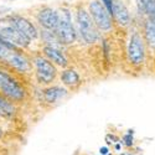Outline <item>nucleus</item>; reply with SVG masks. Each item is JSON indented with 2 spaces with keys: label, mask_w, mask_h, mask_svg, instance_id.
I'll return each mask as SVG.
<instances>
[{
  "label": "nucleus",
  "mask_w": 155,
  "mask_h": 155,
  "mask_svg": "<svg viewBox=\"0 0 155 155\" xmlns=\"http://www.w3.org/2000/svg\"><path fill=\"white\" fill-rule=\"evenodd\" d=\"M144 40L150 48L155 50V22L150 20L144 22Z\"/></svg>",
  "instance_id": "nucleus-15"
},
{
  "label": "nucleus",
  "mask_w": 155,
  "mask_h": 155,
  "mask_svg": "<svg viewBox=\"0 0 155 155\" xmlns=\"http://www.w3.org/2000/svg\"><path fill=\"white\" fill-rule=\"evenodd\" d=\"M128 132L129 133L123 137V141L127 147H132L133 145V130H128Z\"/></svg>",
  "instance_id": "nucleus-19"
},
{
  "label": "nucleus",
  "mask_w": 155,
  "mask_h": 155,
  "mask_svg": "<svg viewBox=\"0 0 155 155\" xmlns=\"http://www.w3.org/2000/svg\"><path fill=\"white\" fill-rule=\"evenodd\" d=\"M0 115H2V114H0Z\"/></svg>",
  "instance_id": "nucleus-26"
},
{
  "label": "nucleus",
  "mask_w": 155,
  "mask_h": 155,
  "mask_svg": "<svg viewBox=\"0 0 155 155\" xmlns=\"http://www.w3.org/2000/svg\"><path fill=\"white\" fill-rule=\"evenodd\" d=\"M115 149H117V150H120V145L117 144V145H115Z\"/></svg>",
  "instance_id": "nucleus-24"
},
{
  "label": "nucleus",
  "mask_w": 155,
  "mask_h": 155,
  "mask_svg": "<svg viewBox=\"0 0 155 155\" xmlns=\"http://www.w3.org/2000/svg\"><path fill=\"white\" fill-rule=\"evenodd\" d=\"M42 52L45 55V57L51 61L54 64H57V66H61V67H66L68 64V61L64 56V54L60 48H56V47H52V46H44L42 47Z\"/></svg>",
  "instance_id": "nucleus-11"
},
{
  "label": "nucleus",
  "mask_w": 155,
  "mask_h": 155,
  "mask_svg": "<svg viewBox=\"0 0 155 155\" xmlns=\"http://www.w3.org/2000/svg\"><path fill=\"white\" fill-rule=\"evenodd\" d=\"M77 28H78V32L81 35V38L86 44H93L99 38V30L96 26V24L92 19V16L89 15V12L80 8L77 10Z\"/></svg>",
  "instance_id": "nucleus-1"
},
{
  "label": "nucleus",
  "mask_w": 155,
  "mask_h": 155,
  "mask_svg": "<svg viewBox=\"0 0 155 155\" xmlns=\"http://www.w3.org/2000/svg\"><path fill=\"white\" fill-rule=\"evenodd\" d=\"M5 61L12 68H15L20 72H29L31 70L30 61L22 54H19L18 51H12V52L5 58Z\"/></svg>",
  "instance_id": "nucleus-10"
},
{
  "label": "nucleus",
  "mask_w": 155,
  "mask_h": 155,
  "mask_svg": "<svg viewBox=\"0 0 155 155\" xmlns=\"http://www.w3.org/2000/svg\"><path fill=\"white\" fill-rule=\"evenodd\" d=\"M101 2L103 3V5H104L107 8V10L109 11V14L112 15V12H113V3H114V0H101Z\"/></svg>",
  "instance_id": "nucleus-21"
},
{
  "label": "nucleus",
  "mask_w": 155,
  "mask_h": 155,
  "mask_svg": "<svg viewBox=\"0 0 155 155\" xmlns=\"http://www.w3.org/2000/svg\"><path fill=\"white\" fill-rule=\"evenodd\" d=\"M137 2V9L139 14L145 15V0H135Z\"/></svg>",
  "instance_id": "nucleus-20"
},
{
  "label": "nucleus",
  "mask_w": 155,
  "mask_h": 155,
  "mask_svg": "<svg viewBox=\"0 0 155 155\" xmlns=\"http://www.w3.org/2000/svg\"><path fill=\"white\" fill-rule=\"evenodd\" d=\"M106 140H107V143L108 144H112V143H117V141H119V139L115 137V135H113V134H107V137H106Z\"/></svg>",
  "instance_id": "nucleus-22"
},
{
  "label": "nucleus",
  "mask_w": 155,
  "mask_h": 155,
  "mask_svg": "<svg viewBox=\"0 0 155 155\" xmlns=\"http://www.w3.org/2000/svg\"><path fill=\"white\" fill-rule=\"evenodd\" d=\"M99 154H101V155H108V154H109V149H108L107 147H102V148L99 149Z\"/></svg>",
  "instance_id": "nucleus-23"
},
{
  "label": "nucleus",
  "mask_w": 155,
  "mask_h": 155,
  "mask_svg": "<svg viewBox=\"0 0 155 155\" xmlns=\"http://www.w3.org/2000/svg\"><path fill=\"white\" fill-rule=\"evenodd\" d=\"M2 135H3V130H2V128H0V138H2Z\"/></svg>",
  "instance_id": "nucleus-25"
},
{
  "label": "nucleus",
  "mask_w": 155,
  "mask_h": 155,
  "mask_svg": "<svg viewBox=\"0 0 155 155\" xmlns=\"http://www.w3.org/2000/svg\"><path fill=\"white\" fill-rule=\"evenodd\" d=\"M41 37L44 38V41L46 42V46H52V47L58 48L62 45L60 42V40H58V37L56 36L55 31H50V30H45L44 29V31L41 34Z\"/></svg>",
  "instance_id": "nucleus-16"
},
{
  "label": "nucleus",
  "mask_w": 155,
  "mask_h": 155,
  "mask_svg": "<svg viewBox=\"0 0 155 155\" xmlns=\"http://www.w3.org/2000/svg\"><path fill=\"white\" fill-rule=\"evenodd\" d=\"M145 15L148 20L155 22V0H145Z\"/></svg>",
  "instance_id": "nucleus-18"
},
{
  "label": "nucleus",
  "mask_w": 155,
  "mask_h": 155,
  "mask_svg": "<svg viewBox=\"0 0 155 155\" xmlns=\"http://www.w3.org/2000/svg\"><path fill=\"white\" fill-rule=\"evenodd\" d=\"M36 19H37V22L40 24L45 30L55 31L58 25L60 15H58V11L54 10L52 8L46 6V8H42L37 12Z\"/></svg>",
  "instance_id": "nucleus-9"
},
{
  "label": "nucleus",
  "mask_w": 155,
  "mask_h": 155,
  "mask_svg": "<svg viewBox=\"0 0 155 155\" xmlns=\"http://www.w3.org/2000/svg\"><path fill=\"white\" fill-rule=\"evenodd\" d=\"M60 78H61V82L64 86L71 87V88H74L77 86H80V83H81L80 76H78V73H77L74 70H64L61 73Z\"/></svg>",
  "instance_id": "nucleus-14"
},
{
  "label": "nucleus",
  "mask_w": 155,
  "mask_h": 155,
  "mask_svg": "<svg viewBox=\"0 0 155 155\" xmlns=\"http://www.w3.org/2000/svg\"><path fill=\"white\" fill-rule=\"evenodd\" d=\"M0 91L11 101L19 102L25 98V89L9 73L2 70H0Z\"/></svg>",
  "instance_id": "nucleus-5"
},
{
  "label": "nucleus",
  "mask_w": 155,
  "mask_h": 155,
  "mask_svg": "<svg viewBox=\"0 0 155 155\" xmlns=\"http://www.w3.org/2000/svg\"><path fill=\"white\" fill-rule=\"evenodd\" d=\"M67 96V89H64L58 86H51L47 87L42 91V97L44 101L48 104H55V103L60 102Z\"/></svg>",
  "instance_id": "nucleus-13"
},
{
  "label": "nucleus",
  "mask_w": 155,
  "mask_h": 155,
  "mask_svg": "<svg viewBox=\"0 0 155 155\" xmlns=\"http://www.w3.org/2000/svg\"><path fill=\"white\" fill-rule=\"evenodd\" d=\"M6 19L12 26H15L20 32H22L28 38H30V40H35V38L38 37V31H37L36 26L29 19L24 18L21 15H16V14L9 15Z\"/></svg>",
  "instance_id": "nucleus-8"
},
{
  "label": "nucleus",
  "mask_w": 155,
  "mask_h": 155,
  "mask_svg": "<svg viewBox=\"0 0 155 155\" xmlns=\"http://www.w3.org/2000/svg\"><path fill=\"white\" fill-rule=\"evenodd\" d=\"M112 15L114 16L115 21H117L120 26H128V25L130 24V14H129V10L127 9V6L120 0H114Z\"/></svg>",
  "instance_id": "nucleus-12"
},
{
  "label": "nucleus",
  "mask_w": 155,
  "mask_h": 155,
  "mask_svg": "<svg viewBox=\"0 0 155 155\" xmlns=\"http://www.w3.org/2000/svg\"><path fill=\"white\" fill-rule=\"evenodd\" d=\"M58 15H60V20L55 30V34L62 45H71L77 38V32L72 22L71 12L68 9L63 8L58 11Z\"/></svg>",
  "instance_id": "nucleus-2"
},
{
  "label": "nucleus",
  "mask_w": 155,
  "mask_h": 155,
  "mask_svg": "<svg viewBox=\"0 0 155 155\" xmlns=\"http://www.w3.org/2000/svg\"><path fill=\"white\" fill-rule=\"evenodd\" d=\"M88 12L92 16L96 26L98 28L99 31H109L113 26L112 24V15L107 8L103 5L101 0H92L88 6Z\"/></svg>",
  "instance_id": "nucleus-3"
},
{
  "label": "nucleus",
  "mask_w": 155,
  "mask_h": 155,
  "mask_svg": "<svg viewBox=\"0 0 155 155\" xmlns=\"http://www.w3.org/2000/svg\"><path fill=\"white\" fill-rule=\"evenodd\" d=\"M0 114L5 115V117H11L14 114V107L2 97H0Z\"/></svg>",
  "instance_id": "nucleus-17"
},
{
  "label": "nucleus",
  "mask_w": 155,
  "mask_h": 155,
  "mask_svg": "<svg viewBox=\"0 0 155 155\" xmlns=\"http://www.w3.org/2000/svg\"><path fill=\"white\" fill-rule=\"evenodd\" d=\"M0 36L9 44L14 45L16 47H29L31 44V40L28 38L22 32H20L15 26L8 21V19L4 20V22L0 25Z\"/></svg>",
  "instance_id": "nucleus-6"
},
{
  "label": "nucleus",
  "mask_w": 155,
  "mask_h": 155,
  "mask_svg": "<svg viewBox=\"0 0 155 155\" xmlns=\"http://www.w3.org/2000/svg\"><path fill=\"white\" fill-rule=\"evenodd\" d=\"M34 64L36 70V80L40 84H50L55 81L57 70L51 61L42 56H36L34 58Z\"/></svg>",
  "instance_id": "nucleus-4"
},
{
  "label": "nucleus",
  "mask_w": 155,
  "mask_h": 155,
  "mask_svg": "<svg viewBox=\"0 0 155 155\" xmlns=\"http://www.w3.org/2000/svg\"><path fill=\"white\" fill-rule=\"evenodd\" d=\"M128 58L134 66H140L145 60V42L139 32H133L128 44Z\"/></svg>",
  "instance_id": "nucleus-7"
}]
</instances>
